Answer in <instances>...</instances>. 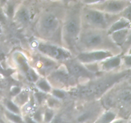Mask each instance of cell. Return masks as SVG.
<instances>
[{
	"mask_svg": "<svg viewBox=\"0 0 131 123\" xmlns=\"http://www.w3.org/2000/svg\"><path fill=\"white\" fill-rule=\"evenodd\" d=\"M4 19H5V17H4L3 14L0 12V20H1V21H3Z\"/></svg>",
	"mask_w": 131,
	"mask_h": 123,
	"instance_id": "26",
	"label": "cell"
},
{
	"mask_svg": "<svg viewBox=\"0 0 131 123\" xmlns=\"http://www.w3.org/2000/svg\"><path fill=\"white\" fill-rule=\"evenodd\" d=\"M6 116L7 117L8 119L11 121L14 122L15 123H22L23 120L20 118V117L18 116L16 114H14L13 113L10 112V111H6Z\"/></svg>",
	"mask_w": 131,
	"mask_h": 123,
	"instance_id": "15",
	"label": "cell"
},
{
	"mask_svg": "<svg viewBox=\"0 0 131 123\" xmlns=\"http://www.w3.org/2000/svg\"><path fill=\"white\" fill-rule=\"evenodd\" d=\"M41 24L43 29L48 31H52L56 29L58 26V20L53 15H45L42 19Z\"/></svg>",
	"mask_w": 131,
	"mask_h": 123,
	"instance_id": "5",
	"label": "cell"
},
{
	"mask_svg": "<svg viewBox=\"0 0 131 123\" xmlns=\"http://www.w3.org/2000/svg\"><path fill=\"white\" fill-rule=\"evenodd\" d=\"M124 17L126 18L127 20H131V6L128 7L124 12Z\"/></svg>",
	"mask_w": 131,
	"mask_h": 123,
	"instance_id": "19",
	"label": "cell"
},
{
	"mask_svg": "<svg viewBox=\"0 0 131 123\" xmlns=\"http://www.w3.org/2000/svg\"><path fill=\"white\" fill-rule=\"evenodd\" d=\"M129 31L128 29H123L112 33V38L115 42L118 44H122L127 38Z\"/></svg>",
	"mask_w": 131,
	"mask_h": 123,
	"instance_id": "8",
	"label": "cell"
},
{
	"mask_svg": "<svg viewBox=\"0 0 131 123\" xmlns=\"http://www.w3.org/2000/svg\"><path fill=\"white\" fill-rule=\"evenodd\" d=\"M65 30L69 35H76L79 32V26L75 20H70L65 25Z\"/></svg>",
	"mask_w": 131,
	"mask_h": 123,
	"instance_id": "10",
	"label": "cell"
},
{
	"mask_svg": "<svg viewBox=\"0 0 131 123\" xmlns=\"http://www.w3.org/2000/svg\"><path fill=\"white\" fill-rule=\"evenodd\" d=\"M19 91H20V89H19L18 87H14V88H13V90L12 91V94H14L15 95L19 93Z\"/></svg>",
	"mask_w": 131,
	"mask_h": 123,
	"instance_id": "23",
	"label": "cell"
},
{
	"mask_svg": "<svg viewBox=\"0 0 131 123\" xmlns=\"http://www.w3.org/2000/svg\"><path fill=\"white\" fill-rule=\"evenodd\" d=\"M81 42L86 47H97L103 42V36L98 32L88 31L83 35Z\"/></svg>",
	"mask_w": 131,
	"mask_h": 123,
	"instance_id": "3",
	"label": "cell"
},
{
	"mask_svg": "<svg viewBox=\"0 0 131 123\" xmlns=\"http://www.w3.org/2000/svg\"><path fill=\"white\" fill-rule=\"evenodd\" d=\"M124 7V3L122 1H109L106 3L105 6L106 11L109 12H118L123 10Z\"/></svg>",
	"mask_w": 131,
	"mask_h": 123,
	"instance_id": "6",
	"label": "cell"
},
{
	"mask_svg": "<svg viewBox=\"0 0 131 123\" xmlns=\"http://www.w3.org/2000/svg\"><path fill=\"white\" fill-rule=\"evenodd\" d=\"M113 123H123V121L122 120H118V121L115 122Z\"/></svg>",
	"mask_w": 131,
	"mask_h": 123,
	"instance_id": "28",
	"label": "cell"
},
{
	"mask_svg": "<svg viewBox=\"0 0 131 123\" xmlns=\"http://www.w3.org/2000/svg\"><path fill=\"white\" fill-rule=\"evenodd\" d=\"M129 24V22L127 20L125 19H121V20H118V21L114 23L110 28V33H113L115 32H117L118 30H121V29H124L126 26H127Z\"/></svg>",
	"mask_w": 131,
	"mask_h": 123,
	"instance_id": "11",
	"label": "cell"
},
{
	"mask_svg": "<svg viewBox=\"0 0 131 123\" xmlns=\"http://www.w3.org/2000/svg\"><path fill=\"white\" fill-rule=\"evenodd\" d=\"M70 70L74 76H84L89 75V72L87 71L83 67L78 64H71L70 66Z\"/></svg>",
	"mask_w": 131,
	"mask_h": 123,
	"instance_id": "9",
	"label": "cell"
},
{
	"mask_svg": "<svg viewBox=\"0 0 131 123\" xmlns=\"http://www.w3.org/2000/svg\"><path fill=\"white\" fill-rule=\"evenodd\" d=\"M27 122L28 123H35L33 120H32V119H29V118L27 119Z\"/></svg>",
	"mask_w": 131,
	"mask_h": 123,
	"instance_id": "27",
	"label": "cell"
},
{
	"mask_svg": "<svg viewBox=\"0 0 131 123\" xmlns=\"http://www.w3.org/2000/svg\"><path fill=\"white\" fill-rule=\"evenodd\" d=\"M14 9H13V7L11 6H9L8 8V15H12L13 12H14Z\"/></svg>",
	"mask_w": 131,
	"mask_h": 123,
	"instance_id": "24",
	"label": "cell"
},
{
	"mask_svg": "<svg viewBox=\"0 0 131 123\" xmlns=\"http://www.w3.org/2000/svg\"><path fill=\"white\" fill-rule=\"evenodd\" d=\"M120 64V58L118 57L107 58L101 64V67L103 70H110L118 66Z\"/></svg>",
	"mask_w": 131,
	"mask_h": 123,
	"instance_id": "7",
	"label": "cell"
},
{
	"mask_svg": "<svg viewBox=\"0 0 131 123\" xmlns=\"http://www.w3.org/2000/svg\"><path fill=\"white\" fill-rule=\"evenodd\" d=\"M52 94L57 98L62 99L65 97V94H64V92L60 90H53Z\"/></svg>",
	"mask_w": 131,
	"mask_h": 123,
	"instance_id": "18",
	"label": "cell"
},
{
	"mask_svg": "<svg viewBox=\"0 0 131 123\" xmlns=\"http://www.w3.org/2000/svg\"><path fill=\"white\" fill-rule=\"evenodd\" d=\"M115 117L116 115L113 112L107 111L104 114L96 123H111L115 119Z\"/></svg>",
	"mask_w": 131,
	"mask_h": 123,
	"instance_id": "12",
	"label": "cell"
},
{
	"mask_svg": "<svg viewBox=\"0 0 131 123\" xmlns=\"http://www.w3.org/2000/svg\"><path fill=\"white\" fill-rule=\"evenodd\" d=\"M130 53L131 54V49H130Z\"/></svg>",
	"mask_w": 131,
	"mask_h": 123,
	"instance_id": "30",
	"label": "cell"
},
{
	"mask_svg": "<svg viewBox=\"0 0 131 123\" xmlns=\"http://www.w3.org/2000/svg\"><path fill=\"white\" fill-rule=\"evenodd\" d=\"M125 64H126L127 65L131 66V56H127V57L125 58Z\"/></svg>",
	"mask_w": 131,
	"mask_h": 123,
	"instance_id": "22",
	"label": "cell"
},
{
	"mask_svg": "<svg viewBox=\"0 0 131 123\" xmlns=\"http://www.w3.org/2000/svg\"><path fill=\"white\" fill-rule=\"evenodd\" d=\"M6 106H7V108L8 109L9 111L11 113H13V114H18L19 112V109L14 102H11V101H8L7 102V104H6Z\"/></svg>",
	"mask_w": 131,
	"mask_h": 123,
	"instance_id": "16",
	"label": "cell"
},
{
	"mask_svg": "<svg viewBox=\"0 0 131 123\" xmlns=\"http://www.w3.org/2000/svg\"><path fill=\"white\" fill-rule=\"evenodd\" d=\"M17 18L21 23H28L29 19V14L25 8H21L17 13Z\"/></svg>",
	"mask_w": 131,
	"mask_h": 123,
	"instance_id": "13",
	"label": "cell"
},
{
	"mask_svg": "<svg viewBox=\"0 0 131 123\" xmlns=\"http://www.w3.org/2000/svg\"><path fill=\"white\" fill-rule=\"evenodd\" d=\"M52 116H53V114H52V111H51L50 110H47L45 113V116H44V119L46 122H49L51 120Z\"/></svg>",
	"mask_w": 131,
	"mask_h": 123,
	"instance_id": "20",
	"label": "cell"
},
{
	"mask_svg": "<svg viewBox=\"0 0 131 123\" xmlns=\"http://www.w3.org/2000/svg\"><path fill=\"white\" fill-rule=\"evenodd\" d=\"M122 98L125 102H129L131 101V95L129 93H124L122 96Z\"/></svg>",
	"mask_w": 131,
	"mask_h": 123,
	"instance_id": "21",
	"label": "cell"
},
{
	"mask_svg": "<svg viewBox=\"0 0 131 123\" xmlns=\"http://www.w3.org/2000/svg\"><path fill=\"white\" fill-rule=\"evenodd\" d=\"M27 77L29 79V80L31 81H36L38 79V76H37V74L32 69L28 70V73H27Z\"/></svg>",
	"mask_w": 131,
	"mask_h": 123,
	"instance_id": "17",
	"label": "cell"
},
{
	"mask_svg": "<svg viewBox=\"0 0 131 123\" xmlns=\"http://www.w3.org/2000/svg\"><path fill=\"white\" fill-rule=\"evenodd\" d=\"M126 43L127 44H131V33L130 35H129V37H127V39H126Z\"/></svg>",
	"mask_w": 131,
	"mask_h": 123,
	"instance_id": "25",
	"label": "cell"
},
{
	"mask_svg": "<svg viewBox=\"0 0 131 123\" xmlns=\"http://www.w3.org/2000/svg\"><path fill=\"white\" fill-rule=\"evenodd\" d=\"M111 55H112L110 51L99 50V51L82 53L78 55V58L81 62L89 64L95 62V61H102V60L110 58Z\"/></svg>",
	"mask_w": 131,
	"mask_h": 123,
	"instance_id": "1",
	"label": "cell"
},
{
	"mask_svg": "<svg viewBox=\"0 0 131 123\" xmlns=\"http://www.w3.org/2000/svg\"><path fill=\"white\" fill-rule=\"evenodd\" d=\"M38 48V50L43 55L56 60H62L69 57V54L67 51L53 45L40 44Z\"/></svg>",
	"mask_w": 131,
	"mask_h": 123,
	"instance_id": "2",
	"label": "cell"
},
{
	"mask_svg": "<svg viewBox=\"0 0 131 123\" xmlns=\"http://www.w3.org/2000/svg\"><path fill=\"white\" fill-rule=\"evenodd\" d=\"M85 19L87 22L93 26H104L106 24L104 16L98 10H88L86 13Z\"/></svg>",
	"mask_w": 131,
	"mask_h": 123,
	"instance_id": "4",
	"label": "cell"
},
{
	"mask_svg": "<svg viewBox=\"0 0 131 123\" xmlns=\"http://www.w3.org/2000/svg\"><path fill=\"white\" fill-rule=\"evenodd\" d=\"M1 28H0V35H1Z\"/></svg>",
	"mask_w": 131,
	"mask_h": 123,
	"instance_id": "29",
	"label": "cell"
},
{
	"mask_svg": "<svg viewBox=\"0 0 131 123\" xmlns=\"http://www.w3.org/2000/svg\"><path fill=\"white\" fill-rule=\"evenodd\" d=\"M37 86L40 89H41L43 92H48L51 90L50 85L46 80H43V79L38 81V83H37Z\"/></svg>",
	"mask_w": 131,
	"mask_h": 123,
	"instance_id": "14",
	"label": "cell"
}]
</instances>
